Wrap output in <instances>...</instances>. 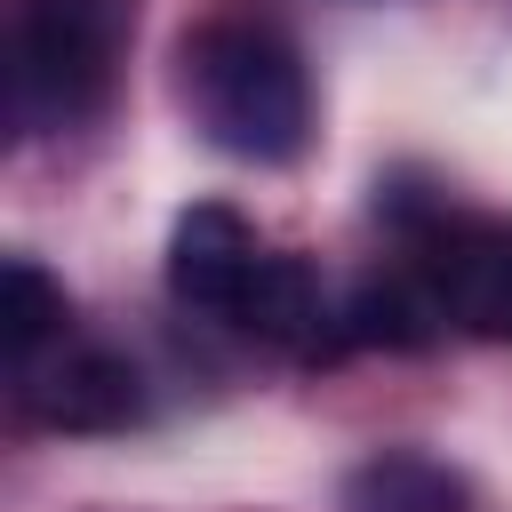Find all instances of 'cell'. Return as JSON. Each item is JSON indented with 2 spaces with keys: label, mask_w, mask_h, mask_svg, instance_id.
I'll return each instance as SVG.
<instances>
[{
  "label": "cell",
  "mask_w": 512,
  "mask_h": 512,
  "mask_svg": "<svg viewBox=\"0 0 512 512\" xmlns=\"http://www.w3.org/2000/svg\"><path fill=\"white\" fill-rule=\"evenodd\" d=\"M184 96H192L208 144H224L232 160L280 168L312 144L304 56L256 16H216L184 40Z\"/></svg>",
  "instance_id": "cell-1"
},
{
  "label": "cell",
  "mask_w": 512,
  "mask_h": 512,
  "mask_svg": "<svg viewBox=\"0 0 512 512\" xmlns=\"http://www.w3.org/2000/svg\"><path fill=\"white\" fill-rule=\"evenodd\" d=\"M128 0H16L8 16V112L24 136L80 128L104 112L128 56Z\"/></svg>",
  "instance_id": "cell-2"
},
{
  "label": "cell",
  "mask_w": 512,
  "mask_h": 512,
  "mask_svg": "<svg viewBox=\"0 0 512 512\" xmlns=\"http://www.w3.org/2000/svg\"><path fill=\"white\" fill-rule=\"evenodd\" d=\"M416 272L440 312L488 344H512V224L504 216H432L416 224Z\"/></svg>",
  "instance_id": "cell-3"
},
{
  "label": "cell",
  "mask_w": 512,
  "mask_h": 512,
  "mask_svg": "<svg viewBox=\"0 0 512 512\" xmlns=\"http://www.w3.org/2000/svg\"><path fill=\"white\" fill-rule=\"evenodd\" d=\"M264 256H272V248L256 240V224H248L240 208L200 200V208H184V216H176V232H168V288H176V304L232 320V312H240V296L256 288Z\"/></svg>",
  "instance_id": "cell-4"
},
{
  "label": "cell",
  "mask_w": 512,
  "mask_h": 512,
  "mask_svg": "<svg viewBox=\"0 0 512 512\" xmlns=\"http://www.w3.org/2000/svg\"><path fill=\"white\" fill-rule=\"evenodd\" d=\"M232 328H248L256 344H272L288 360H336L344 352V312L328 304V288H320V272L304 256H264L256 288L232 312Z\"/></svg>",
  "instance_id": "cell-5"
},
{
  "label": "cell",
  "mask_w": 512,
  "mask_h": 512,
  "mask_svg": "<svg viewBox=\"0 0 512 512\" xmlns=\"http://www.w3.org/2000/svg\"><path fill=\"white\" fill-rule=\"evenodd\" d=\"M24 384H32V416H40L48 432H120V424H136V408H144L136 368H128L120 352H104V344H72V352H56L48 368H32Z\"/></svg>",
  "instance_id": "cell-6"
},
{
  "label": "cell",
  "mask_w": 512,
  "mask_h": 512,
  "mask_svg": "<svg viewBox=\"0 0 512 512\" xmlns=\"http://www.w3.org/2000/svg\"><path fill=\"white\" fill-rule=\"evenodd\" d=\"M344 512H472V488L424 448H384L344 480Z\"/></svg>",
  "instance_id": "cell-7"
},
{
  "label": "cell",
  "mask_w": 512,
  "mask_h": 512,
  "mask_svg": "<svg viewBox=\"0 0 512 512\" xmlns=\"http://www.w3.org/2000/svg\"><path fill=\"white\" fill-rule=\"evenodd\" d=\"M440 328H448V312H440V296L424 288V272H408V280H368V288L344 304V344L424 352Z\"/></svg>",
  "instance_id": "cell-8"
},
{
  "label": "cell",
  "mask_w": 512,
  "mask_h": 512,
  "mask_svg": "<svg viewBox=\"0 0 512 512\" xmlns=\"http://www.w3.org/2000/svg\"><path fill=\"white\" fill-rule=\"evenodd\" d=\"M0 336H8V368L16 376H32L40 352L64 336V288L32 256H8V272H0Z\"/></svg>",
  "instance_id": "cell-9"
}]
</instances>
